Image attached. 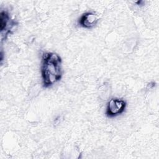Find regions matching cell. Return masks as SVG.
I'll return each instance as SVG.
<instances>
[{
    "label": "cell",
    "mask_w": 159,
    "mask_h": 159,
    "mask_svg": "<svg viewBox=\"0 0 159 159\" xmlns=\"http://www.w3.org/2000/svg\"><path fill=\"white\" fill-rule=\"evenodd\" d=\"M40 73L42 86L45 88L51 87L60 81L63 76L61 57L53 52H43L41 57Z\"/></svg>",
    "instance_id": "1"
},
{
    "label": "cell",
    "mask_w": 159,
    "mask_h": 159,
    "mask_svg": "<svg viewBox=\"0 0 159 159\" xmlns=\"http://www.w3.org/2000/svg\"><path fill=\"white\" fill-rule=\"evenodd\" d=\"M18 22L12 19L7 10H2L0 13V30L1 42L6 40L7 37L13 33Z\"/></svg>",
    "instance_id": "2"
},
{
    "label": "cell",
    "mask_w": 159,
    "mask_h": 159,
    "mask_svg": "<svg viewBox=\"0 0 159 159\" xmlns=\"http://www.w3.org/2000/svg\"><path fill=\"white\" fill-rule=\"evenodd\" d=\"M127 102L119 98H111L106 104L105 114L109 118H114L122 114L126 110Z\"/></svg>",
    "instance_id": "3"
},
{
    "label": "cell",
    "mask_w": 159,
    "mask_h": 159,
    "mask_svg": "<svg viewBox=\"0 0 159 159\" xmlns=\"http://www.w3.org/2000/svg\"><path fill=\"white\" fill-rule=\"evenodd\" d=\"M99 18L98 15L94 11L85 12L81 15L78 20V25L86 29L94 28L98 23Z\"/></svg>",
    "instance_id": "4"
},
{
    "label": "cell",
    "mask_w": 159,
    "mask_h": 159,
    "mask_svg": "<svg viewBox=\"0 0 159 159\" xmlns=\"http://www.w3.org/2000/svg\"><path fill=\"white\" fill-rule=\"evenodd\" d=\"M152 83L153 84V85H152V88H153L154 87V86H155V83H154V82H152V83H151V84H152ZM150 86H152V85L149 83V84H148V87H150Z\"/></svg>",
    "instance_id": "5"
}]
</instances>
